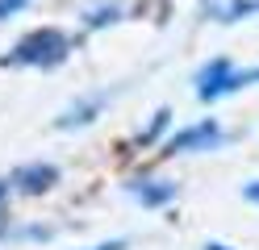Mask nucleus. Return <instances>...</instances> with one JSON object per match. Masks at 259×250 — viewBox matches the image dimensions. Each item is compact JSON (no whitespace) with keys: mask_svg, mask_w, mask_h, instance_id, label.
<instances>
[{"mask_svg":"<svg viewBox=\"0 0 259 250\" xmlns=\"http://www.w3.org/2000/svg\"><path fill=\"white\" fill-rule=\"evenodd\" d=\"M63 55H67V38H63L59 29H38L29 33V38H21L17 46H13V55L5 59L9 67H46V63H59Z\"/></svg>","mask_w":259,"mask_h":250,"instance_id":"obj_1","label":"nucleus"},{"mask_svg":"<svg viewBox=\"0 0 259 250\" xmlns=\"http://www.w3.org/2000/svg\"><path fill=\"white\" fill-rule=\"evenodd\" d=\"M251 79H259V71H251V75H234V71H230V63L218 59V63H209L205 71H201V96H205V100H213V96H222V92L238 88V83H251Z\"/></svg>","mask_w":259,"mask_h":250,"instance_id":"obj_2","label":"nucleus"},{"mask_svg":"<svg viewBox=\"0 0 259 250\" xmlns=\"http://www.w3.org/2000/svg\"><path fill=\"white\" fill-rule=\"evenodd\" d=\"M213 142H222V129H218L213 121H205V125H197V129H184L180 138L171 142V150H192V146H213Z\"/></svg>","mask_w":259,"mask_h":250,"instance_id":"obj_3","label":"nucleus"},{"mask_svg":"<svg viewBox=\"0 0 259 250\" xmlns=\"http://www.w3.org/2000/svg\"><path fill=\"white\" fill-rule=\"evenodd\" d=\"M51 179H55V167H29V171H17V183L29 188V192H42Z\"/></svg>","mask_w":259,"mask_h":250,"instance_id":"obj_4","label":"nucleus"},{"mask_svg":"<svg viewBox=\"0 0 259 250\" xmlns=\"http://www.w3.org/2000/svg\"><path fill=\"white\" fill-rule=\"evenodd\" d=\"M171 196V188H147L142 192V200H151V205H159V200H167Z\"/></svg>","mask_w":259,"mask_h":250,"instance_id":"obj_5","label":"nucleus"},{"mask_svg":"<svg viewBox=\"0 0 259 250\" xmlns=\"http://www.w3.org/2000/svg\"><path fill=\"white\" fill-rule=\"evenodd\" d=\"M25 5V0H0V17H9V13H17Z\"/></svg>","mask_w":259,"mask_h":250,"instance_id":"obj_6","label":"nucleus"},{"mask_svg":"<svg viewBox=\"0 0 259 250\" xmlns=\"http://www.w3.org/2000/svg\"><path fill=\"white\" fill-rule=\"evenodd\" d=\"M247 200H259V183H251V188H247Z\"/></svg>","mask_w":259,"mask_h":250,"instance_id":"obj_7","label":"nucleus"},{"mask_svg":"<svg viewBox=\"0 0 259 250\" xmlns=\"http://www.w3.org/2000/svg\"><path fill=\"white\" fill-rule=\"evenodd\" d=\"M96 250H121V246L117 242H105V246H96Z\"/></svg>","mask_w":259,"mask_h":250,"instance_id":"obj_8","label":"nucleus"}]
</instances>
